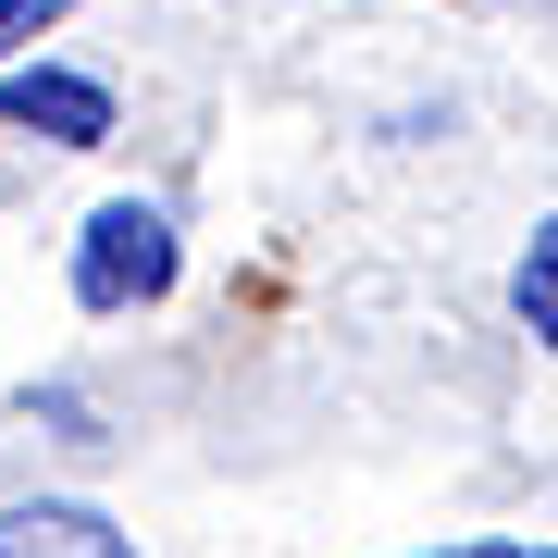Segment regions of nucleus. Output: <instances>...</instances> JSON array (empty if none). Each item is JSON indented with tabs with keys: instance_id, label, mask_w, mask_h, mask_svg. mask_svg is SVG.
<instances>
[{
	"instance_id": "6",
	"label": "nucleus",
	"mask_w": 558,
	"mask_h": 558,
	"mask_svg": "<svg viewBox=\"0 0 558 558\" xmlns=\"http://www.w3.org/2000/svg\"><path fill=\"white\" fill-rule=\"evenodd\" d=\"M435 558H546L534 534H472V546H435Z\"/></svg>"
},
{
	"instance_id": "1",
	"label": "nucleus",
	"mask_w": 558,
	"mask_h": 558,
	"mask_svg": "<svg viewBox=\"0 0 558 558\" xmlns=\"http://www.w3.org/2000/svg\"><path fill=\"white\" fill-rule=\"evenodd\" d=\"M174 286V223L149 199H100L75 236V311H149Z\"/></svg>"
},
{
	"instance_id": "5",
	"label": "nucleus",
	"mask_w": 558,
	"mask_h": 558,
	"mask_svg": "<svg viewBox=\"0 0 558 558\" xmlns=\"http://www.w3.org/2000/svg\"><path fill=\"white\" fill-rule=\"evenodd\" d=\"M62 13H75V0H0V62H13V50H38Z\"/></svg>"
},
{
	"instance_id": "2",
	"label": "nucleus",
	"mask_w": 558,
	"mask_h": 558,
	"mask_svg": "<svg viewBox=\"0 0 558 558\" xmlns=\"http://www.w3.org/2000/svg\"><path fill=\"white\" fill-rule=\"evenodd\" d=\"M0 124H13V137H50V149H100L112 137V87L62 75V62H13V75H0Z\"/></svg>"
},
{
	"instance_id": "4",
	"label": "nucleus",
	"mask_w": 558,
	"mask_h": 558,
	"mask_svg": "<svg viewBox=\"0 0 558 558\" xmlns=\"http://www.w3.org/2000/svg\"><path fill=\"white\" fill-rule=\"evenodd\" d=\"M509 311L534 323V336H558V223H534V248H521V274H509Z\"/></svg>"
},
{
	"instance_id": "3",
	"label": "nucleus",
	"mask_w": 558,
	"mask_h": 558,
	"mask_svg": "<svg viewBox=\"0 0 558 558\" xmlns=\"http://www.w3.org/2000/svg\"><path fill=\"white\" fill-rule=\"evenodd\" d=\"M0 558H137V534L100 521L87 497H25V509H0Z\"/></svg>"
}]
</instances>
